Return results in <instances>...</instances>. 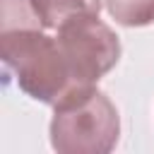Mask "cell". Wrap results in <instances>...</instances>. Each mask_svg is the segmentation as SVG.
<instances>
[{
  "label": "cell",
  "mask_w": 154,
  "mask_h": 154,
  "mask_svg": "<svg viewBox=\"0 0 154 154\" xmlns=\"http://www.w3.org/2000/svg\"><path fill=\"white\" fill-rule=\"evenodd\" d=\"M0 53L5 67L14 75L17 87L48 106H55L70 91L79 89L55 36L43 29L0 31Z\"/></svg>",
  "instance_id": "6da1fadb"
},
{
  "label": "cell",
  "mask_w": 154,
  "mask_h": 154,
  "mask_svg": "<svg viewBox=\"0 0 154 154\" xmlns=\"http://www.w3.org/2000/svg\"><path fill=\"white\" fill-rule=\"evenodd\" d=\"M103 0H36V10L46 29H58L77 14H99Z\"/></svg>",
  "instance_id": "277c9868"
},
{
  "label": "cell",
  "mask_w": 154,
  "mask_h": 154,
  "mask_svg": "<svg viewBox=\"0 0 154 154\" xmlns=\"http://www.w3.org/2000/svg\"><path fill=\"white\" fill-rule=\"evenodd\" d=\"M12 29H46L36 0H0V31Z\"/></svg>",
  "instance_id": "5b68a950"
},
{
  "label": "cell",
  "mask_w": 154,
  "mask_h": 154,
  "mask_svg": "<svg viewBox=\"0 0 154 154\" xmlns=\"http://www.w3.org/2000/svg\"><path fill=\"white\" fill-rule=\"evenodd\" d=\"M55 38L77 87L96 84L120 58V41L116 31L103 24L99 14L70 17L55 29Z\"/></svg>",
  "instance_id": "3957f363"
},
{
  "label": "cell",
  "mask_w": 154,
  "mask_h": 154,
  "mask_svg": "<svg viewBox=\"0 0 154 154\" xmlns=\"http://www.w3.org/2000/svg\"><path fill=\"white\" fill-rule=\"evenodd\" d=\"M118 135V108L96 84L79 87L53 106L51 144L60 154H106Z\"/></svg>",
  "instance_id": "7a4b0ae2"
},
{
  "label": "cell",
  "mask_w": 154,
  "mask_h": 154,
  "mask_svg": "<svg viewBox=\"0 0 154 154\" xmlns=\"http://www.w3.org/2000/svg\"><path fill=\"white\" fill-rule=\"evenodd\" d=\"M103 5L123 26H147L154 22V0H103Z\"/></svg>",
  "instance_id": "8992f818"
}]
</instances>
